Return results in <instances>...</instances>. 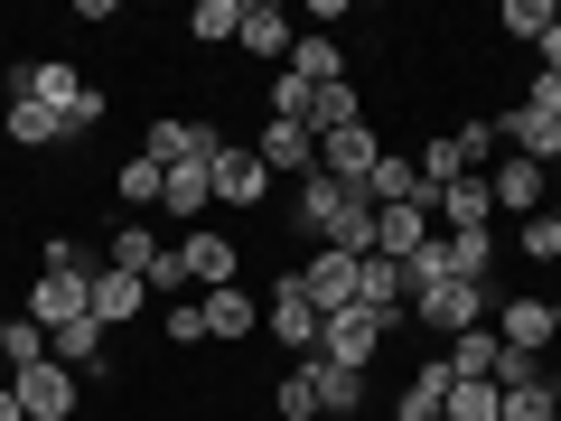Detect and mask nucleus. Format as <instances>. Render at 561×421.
I'll return each mask as SVG.
<instances>
[{
	"mask_svg": "<svg viewBox=\"0 0 561 421\" xmlns=\"http://www.w3.org/2000/svg\"><path fill=\"white\" fill-rule=\"evenodd\" d=\"M300 235L319 243V253H375V206H365V187L346 179H300Z\"/></svg>",
	"mask_w": 561,
	"mask_h": 421,
	"instance_id": "1",
	"label": "nucleus"
},
{
	"mask_svg": "<svg viewBox=\"0 0 561 421\" xmlns=\"http://www.w3.org/2000/svg\"><path fill=\"white\" fill-rule=\"evenodd\" d=\"M486 281H431V291H412V328H431V338H459V328H486Z\"/></svg>",
	"mask_w": 561,
	"mask_h": 421,
	"instance_id": "2",
	"label": "nucleus"
},
{
	"mask_svg": "<svg viewBox=\"0 0 561 421\" xmlns=\"http://www.w3.org/2000/svg\"><path fill=\"white\" fill-rule=\"evenodd\" d=\"M262 328H272V338L290 346V356H300V365L319 356V328H328V319H319V309H309V291H300V272H280L272 291H262Z\"/></svg>",
	"mask_w": 561,
	"mask_h": 421,
	"instance_id": "3",
	"label": "nucleus"
},
{
	"mask_svg": "<svg viewBox=\"0 0 561 421\" xmlns=\"http://www.w3.org/2000/svg\"><path fill=\"white\" fill-rule=\"evenodd\" d=\"M0 384L20 394V412H28V421H76V402H84V375H66L57 356L20 365V375H0Z\"/></svg>",
	"mask_w": 561,
	"mask_h": 421,
	"instance_id": "4",
	"label": "nucleus"
},
{
	"mask_svg": "<svg viewBox=\"0 0 561 421\" xmlns=\"http://www.w3.org/2000/svg\"><path fill=\"white\" fill-rule=\"evenodd\" d=\"M28 328H47L57 338L66 319H94V272H47L38 262V281H28V309H20Z\"/></svg>",
	"mask_w": 561,
	"mask_h": 421,
	"instance_id": "5",
	"label": "nucleus"
},
{
	"mask_svg": "<svg viewBox=\"0 0 561 421\" xmlns=\"http://www.w3.org/2000/svg\"><path fill=\"white\" fill-rule=\"evenodd\" d=\"M383 338H393V319H375V309L356 300V309H337V319L319 328V356H328V365H346V375H365V365L383 356Z\"/></svg>",
	"mask_w": 561,
	"mask_h": 421,
	"instance_id": "6",
	"label": "nucleus"
},
{
	"mask_svg": "<svg viewBox=\"0 0 561 421\" xmlns=\"http://www.w3.org/2000/svg\"><path fill=\"white\" fill-rule=\"evenodd\" d=\"M478 179H486V197H496V216H515V225L552 206V169H542V160H515V150H505V160L478 169Z\"/></svg>",
	"mask_w": 561,
	"mask_h": 421,
	"instance_id": "7",
	"label": "nucleus"
},
{
	"mask_svg": "<svg viewBox=\"0 0 561 421\" xmlns=\"http://www.w3.org/2000/svg\"><path fill=\"white\" fill-rule=\"evenodd\" d=\"M179 262H187L197 291H234V281H243V243L216 235V225H187V235H179Z\"/></svg>",
	"mask_w": 561,
	"mask_h": 421,
	"instance_id": "8",
	"label": "nucleus"
},
{
	"mask_svg": "<svg viewBox=\"0 0 561 421\" xmlns=\"http://www.w3.org/2000/svg\"><path fill=\"white\" fill-rule=\"evenodd\" d=\"M496 140L515 150V160H542V169H552V160H561V113H542V103H505V113H496Z\"/></svg>",
	"mask_w": 561,
	"mask_h": 421,
	"instance_id": "9",
	"label": "nucleus"
},
{
	"mask_svg": "<svg viewBox=\"0 0 561 421\" xmlns=\"http://www.w3.org/2000/svg\"><path fill=\"white\" fill-rule=\"evenodd\" d=\"M140 150H150L160 169H187V160H216V150H225V132H216V122L169 113V122H150V140H140Z\"/></svg>",
	"mask_w": 561,
	"mask_h": 421,
	"instance_id": "10",
	"label": "nucleus"
},
{
	"mask_svg": "<svg viewBox=\"0 0 561 421\" xmlns=\"http://www.w3.org/2000/svg\"><path fill=\"white\" fill-rule=\"evenodd\" d=\"M356 262H365V253H309V262H300V291H309V309H319V319L356 309Z\"/></svg>",
	"mask_w": 561,
	"mask_h": 421,
	"instance_id": "11",
	"label": "nucleus"
},
{
	"mask_svg": "<svg viewBox=\"0 0 561 421\" xmlns=\"http://www.w3.org/2000/svg\"><path fill=\"white\" fill-rule=\"evenodd\" d=\"M253 160L272 169H290V179H319V132H309V122H262V140H253Z\"/></svg>",
	"mask_w": 561,
	"mask_h": 421,
	"instance_id": "12",
	"label": "nucleus"
},
{
	"mask_svg": "<svg viewBox=\"0 0 561 421\" xmlns=\"http://www.w3.org/2000/svg\"><path fill=\"white\" fill-rule=\"evenodd\" d=\"M356 300L375 309V319H393V328L412 319V281H402L393 253H365V262H356Z\"/></svg>",
	"mask_w": 561,
	"mask_h": 421,
	"instance_id": "13",
	"label": "nucleus"
},
{
	"mask_svg": "<svg viewBox=\"0 0 561 421\" xmlns=\"http://www.w3.org/2000/svg\"><path fill=\"white\" fill-rule=\"evenodd\" d=\"M375 160H383L375 122H346V132L319 140V169H328V179H346V187H365V169H375Z\"/></svg>",
	"mask_w": 561,
	"mask_h": 421,
	"instance_id": "14",
	"label": "nucleus"
},
{
	"mask_svg": "<svg viewBox=\"0 0 561 421\" xmlns=\"http://www.w3.org/2000/svg\"><path fill=\"white\" fill-rule=\"evenodd\" d=\"M431 216H440V235H478V225H496V197H486V179L468 169V179H449L440 197H431Z\"/></svg>",
	"mask_w": 561,
	"mask_h": 421,
	"instance_id": "15",
	"label": "nucleus"
},
{
	"mask_svg": "<svg viewBox=\"0 0 561 421\" xmlns=\"http://www.w3.org/2000/svg\"><path fill=\"white\" fill-rule=\"evenodd\" d=\"M197 319H206V346H234V338H253V328H262V300L234 281V291H206Z\"/></svg>",
	"mask_w": 561,
	"mask_h": 421,
	"instance_id": "16",
	"label": "nucleus"
},
{
	"mask_svg": "<svg viewBox=\"0 0 561 421\" xmlns=\"http://www.w3.org/2000/svg\"><path fill=\"white\" fill-rule=\"evenodd\" d=\"M262 197H272V169H262L243 140H225L216 150V206H262Z\"/></svg>",
	"mask_w": 561,
	"mask_h": 421,
	"instance_id": "17",
	"label": "nucleus"
},
{
	"mask_svg": "<svg viewBox=\"0 0 561 421\" xmlns=\"http://www.w3.org/2000/svg\"><path fill=\"white\" fill-rule=\"evenodd\" d=\"M449 356H421L412 365V384H402V402H393V421H449Z\"/></svg>",
	"mask_w": 561,
	"mask_h": 421,
	"instance_id": "18",
	"label": "nucleus"
},
{
	"mask_svg": "<svg viewBox=\"0 0 561 421\" xmlns=\"http://www.w3.org/2000/svg\"><path fill=\"white\" fill-rule=\"evenodd\" d=\"M290 38H300V29H290V10H280V0H243V57H272V66H290Z\"/></svg>",
	"mask_w": 561,
	"mask_h": 421,
	"instance_id": "19",
	"label": "nucleus"
},
{
	"mask_svg": "<svg viewBox=\"0 0 561 421\" xmlns=\"http://www.w3.org/2000/svg\"><path fill=\"white\" fill-rule=\"evenodd\" d=\"M496 225H478V235H440V272L449 281H486V291H496Z\"/></svg>",
	"mask_w": 561,
	"mask_h": 421,
	"instance_id": "20",
	"label": "nucleus"
},
{
	"mask_svg": "<svg viewBox=\"0 0 561 421\" xmlns=\"http://www.w3.org/2000/svg\"><path fill=\"white\" fill-rule=\"evenodd\" d=\"M47 356H57L66 375H84V384H103V375H113V356H103V328H94V319H66L57 338H47Z\"/></svg>",
	"mask_w": 561,
	"mask_h": 421,
	"instance_id": "21",
	"label": "nucleus"
},
{
	"mask_svg": "<svg viewBox=\"0 0 561 421\" xmlns=\"http://www.w3.org/2000/svg\"><path fill=\"white\" fill-rule=\"evenodd\" d=\"M140 309H150V281L103 262V272H94V328H122V319H140Z\"/></svg>",
	"mask_w": 561,
	"mask_h": 421,
	"instance_id": "22",
	"label": "nucleus"
},
{
	"mask_svg": "<svg viewBox=\"0 0 561 421\" xmlns=\"http://www.w3.org/2000/svg\"><path fill=\"white\" fill-rule=\"evenodd\" d=\"M160 206H169L179 225H206V206H216V160H187V169H169Z\"/></svg>",
	"mask_w": 561,
	"mask_h": 421,
	"instance_id": "23",
	"label": "nucleus"
},
{
	"mask_svg": "<svg viewBox=\"0 0 561 421\" xmlns=\"http://www.w3.org/2000/svg\"><path fill=\"white\" fill-rule=\"evenodd\" d=\"M421 243H431V206H375V253L412 262Z\"/></svg>",
	"mask_w": 561,
	"mask_h": 421,
	"instance_id": "24",
	"label": "nucleus"
},
{
	"mask_svg": "<svg viewBox=\"0 0 561 421\" xmlns=\"http://www.w3.org/2000/svg\"><path fill=\"white\" fill-rule=\"evenodd\" d=\"M505 346H524V356H552V300H505V319H486Z\"/></svg>",
	"mask_w": 561,
	"mask_h": 421,
	"instance_id": "25",
	"label": "nucleus"
},
{
	"mask_svg": "<svg viewBox=\"0 0 561 421\" xmlns=\"http://www.w3.org/2000/svg\"><path fill=\"white\" fill-rule=\"evenodd\" d=\"M365 206H421V169H412V150H383V160L365 169Z\"/></svg>",
	"mask_w": 561,
	"mask_h": 421,
	"instance_id": "26",
	"label": "nucleus"
},
{
	"mask_svg": "<svg viewBox=\"0 0 561 421\" xmlns=\"http://www.w3.org/2000/svg\"><path fill=\"white\" fill-rule=\"evenodd\" d=\"M290 76L300 84H346V47L328 38V29H300V38H290Z\"/></svg>",
	"mask_w": 561,
	"mask_h": 421,
	"instance_id": "27",
	"label": "nucleus"
},
{
	"mask_svg": "<svg viewBox=\"0 0 561 421\" xmlns=\"http://www.w3.org/2000/svg\"><path fill=\"white\" fill-rule=\"evenodd\" d=\"M440 356H449V375H468V384H496V356H505V338H496V328H459V338H449Z\"/></svg>",
	"mask_w": 561,
	"mask_h": 421,
	"instance_id": "28",
	"label": "nucleus"
},
{
	"mask_svg": "<svg viewBox=\"0 0 561 421\" xmlns=\"http://www.w3.org/2000/svg\"><path fill=\"white\" fill-rule=\"evenodd\" d=\"M0 132H10V150H57V140H66V113H47V103H10Z\"/></svg>",
	"mask_w": 561,
	"mask_h": 421,
	"instance_id": "29",
	"label": "nucleus"
},
{
	"mask_svg": "<svg viewBox=\"0 0 561 421\" xmlns=\"http://www.w3.org/2000/svg\"><path fill=\"white\" fill-rule=\"evenodd\" d=\"M160 187H169V169H160V160H150V150H131V160H122V169H113V197H122V206H131V225H140V206H160Z\"/></svg>",
	"mask_w": 561,
	"mask_h": 421,
	"instance_id": "30",
	"label": "nucleus"
},
{
	"mask_svg": "<svg viewBox=\"0 0 561 421\" xmlns=\"http://www.w3.org/2000/svg\"><path fill=\"white\" fill-rule=\"evenodd\" d=\"M412 169H421V206L440 197V187H449V179H468V150H459V132H440V140H431V150H421V160H412Z\"/></svg>",
	"mask_w": 561,
	"mask_h": 421,
	"instance_id": "31",
	"label": "nucleus"
},
{
	"mask_svg": "<svg viewBox=\"0 0 561 421\" xmlns=\"http://www.w3.org/2000/svg\"><path fill=\"white\" fill-rule=\"evenodd\" d=\"M309 384H319V412H365V375H346V365L309 356Z\"/></svg>",
	"mask_w": 561,
	"mask_h": 421,
	"instance_id": "32",
	"label": "nucleus"
},
{
	"mask_svg": "<svg viewBox=\"0 0 561 421\" xmlns=\"http://www.w3.org/2000/svg\"><path fill=\"white\" fill-rule=\"evenodd\" d=\"M160 253H169V243L150 235V225H122V235L103 243V262H113V272H150V262H160Z\"/></svg>",
	"mask_w": 561,
	"mask_h": 421,
	"instance_id": "33",
	"label": "nucleus"
},
{
	"mask_svg": "<svg viewBox=\"0 0 561 421\" xmlns=\"http://www.w3.org/2000/svg\"><path fill=\"white\" fill-rule=\"evenodd\" d=\"M346 122H365V103H356V84H319V103H309V132H346Z\"/></svg>",
	"mask_w": 561,
	"mask_h": 421,
	"instance_id": "34",
	"label": "nucleus"
},
{
	"mask_svg": "<svg viewBox=\"0 0 561 421\" xmlns=\"http://www.w3.org/2000/svg\"><path fill=\"white\" fill-rule=\"evenodd\" d=\"M515 262H561V216H552V206L515 225Z\"/></svg>",
	"mask_w": 561,
	"mask_h": 421,
	"instance_id": "35",
	"label": "nucleus"
},
{
	"mask_svg": "<svg viewBox=\"0 0 561 421\" xmlns=\"http://www.w3.org/2000/svg\"><path fill=\"white\" fill-rule=\"evenodd\" d=\"M272 412L280 421H319V384H309V365H290V375L272 384Z\"/></svg>",
	"mask_w": 561,
	"mask_h": 421,
	"instance_id": "36",
	"label": "nucleus"
},
{
	"mask_svg": "<svg viewBox=\"0 0 561 421\" xmlns=\"http://www.w3.org/2000/svg\"><path fill=\"white\" fill-rule=\"evenodd\" d=\"M449 421H505V394H496V384H449Z\"/></svg>",
	"mask_w": 561,
	"mask_h": 421,
	"instance_id": "37",
	"label": "nucleus"
},
{
	"mask_svg": "<svg viewBox=\"0 0 561 421\" xmlns=\"http://www.w3.org/2000/svg\"><path fill=\"white\" fill-rule=\"evenodd\" d=\"M552 412H561V375L515 384V394H505V421H552Z\"/></svg>",
	"mask_w": 561,
	"mask_h": 421,
	"instance_id": "38",
	"label": "nucleus"
},
{
	"mask_svg": "<svg viewBox=\"0 0 561 421\" xmlns=\"http://www.w3.org/2000/svg\"><path fill=\"white\" fill-rule=\"evenodd\" d=\"M309 103H319V84H300L290 66H272V122H309Z\"/></svg>",
	"mask_w": 561,
	"mask_h": 421,
	"instance_id": "39",
	"label": "nucleus"
},
{
	"mask_svg": "<svg viewBox=\"0 0 561 421\" xmlns=\"http://www.w3.org/2000/svg\"><path fill=\"white\" fill-rule=\"evenodd\" d=\"M505 38L542 47V38H552V0H505Z\"/></svg>",
	"mask_w": 561,
	"mask_h": 421,
	"instance_id": "40",
	"label": "nucleus"
},
{
	"mask_svg": "<svg viewBox=\"0 0 561 421\" xmlns=\"http://www.w3.org/2000/svg\"><path fill=\"white\" fill-rule=\"evenodd\" d=\"M187 29H197L206 47H216V38H243V0H197V20H187Z\"/></svg>",
	"mask_w": 561,
	"mask_h": 421,
	"instance_id": "41",
	"label": "nucleus"
},
{
	"mask_svg": "<svg viewBox=\"0 0 561 421\" xmlns=\"http://www.w3.org/2000/svg\"><path fill=\"white\" fill-rule=\"evenodd\" d=\"M140 281H150V300H169V309H179V291H197V281H187V262H179V243H169V253L150 262Z\"/></svg>",
	"mask_w": 561,
	"mask_h": 421,
	"instance_id": "42",
	"label": "nucleus"
},
{
	"mask_svg": "<svg viewBox=\"0 0 561 421\" xmlns=\"http://www.w3.org/2000/svg\"><path fill=\"white\" fill-rule=\"evenodd\" d=\"M542 375H552V365L524 356V346H505V356H496V394H515V384H542Z\"/></svg>",
	"mask_w": 561,
	"mask_h": 421,
	"instance_id": "43",
	"label": "nucleus"
},
{
	"mask_svg": "<svg viewBox=\"0 0 561 421\" xmlns=\"http://www.w3.org/2000/svg\"><path fill=\"white\" fill-rule=\"evenodd\" d=\"M47 356V328H28V319H10V375H20V365H38Z\"/></svg>",
	"mask_w": 561,
	"mask_h": 421,
	"instance_id": "44",
	"label": "nucleus"
},
{
	"mask_svg": "<svg viewBox=\"0 0 561 421\" xmlns=\"http://www.w3.org/2000/svg\"><path fill=\"white\" fill-rule=\"evenodd\" d=\"M160 328H169V346H206V319H197V300H179Z\"/></svg>",
	"mask_w": 561,
	"mask_h": 421,
	"instance_id": "45",
	"label": "nucleus"
},
{
	"mask_svg": "<svg viewBox=\"0 0 561 421\" xmlns=\"http://www.w3.org/2000/svg\"><path fill=\"white\" fill-rule=\"evenodd\" d=\"M103 113H113V103H103V94H94V84H84V94H76V113H66V140H84V132H94V122H103Z\"/></svg>",
	"mask_w": 561,
	"mask_h": 421,
	"instance_id": "46",
	"label": "nucleus"
},
{
	"mask_svg": "<svg viewBox=\"0 0 561 421\" xmlns=\"http://www.w3.org/2000/svg\"><path fill=\"white\" fill-rule=\"evenodd\" d=\"M515 103H542V113H561V76H542V66H534V84H524Z\"/></svg>",
	"mask_w": 561,
	"mask_h": 421,
	"instance_id": "47",
	"label": "nucleus"
},
{
	"mask_svg": "<svg viewBox=\"0 0 561 421\" xmlns=\"http://www.w3.org/2000/svg\"><path fill=\"white\" fill-rule=\"evenodd\" d=\"M534 57H542V76H561V0H552V38H542Z\"/></svg>",
	"mask_w": 561,
	"mask_h": 421,
	"instance_id": "48",
	"label": "nucleus"
},
{
	"mask_svg": "<svg viewBox=\"0 0 561 421\" xmlns=\"http://www.w3.org/2000/svg\"><path fill=\"white\" fill-rule=\"evenodd\" d=\"M0 421H28V412H20V394H10V384H0Z\"/></svg>",
	"mask_w": 561,
	"mask_h": 421,
	"instance_id": "49",
	"label": "nucleus"
},
{
	"mask_svg": "<svg viewBox=\"0 0 561 421\" xmlns=\"http://www.w3.org/2000/svg\"><path fill=\"white\" fill-rule=\"evenodd\" d=\"M0 375H10V319H0Z\"/></svg>",
	"mask_w": 561,
	"mask_h": 421,
	"instance_id": "50",
	"label": "nucleus"
},
{
	"mask_svg": "<svg viewBox=\"0 0 561 421\" xmlns=\"http://www.w3.org/2000/svg\"><path fill=\"white\" fill-rule=\"evenodd\" d=\"M552 346H561V291H552Z\"/></svg>",
	"mask_w": 561,
	"mask_h": 421,
	"instance_id": "51",
	"label": "nucleus"
},
{
	"mask_svg": "<svg viewBox=\"0 0 561 421\" xmlns=\"http://www.w3.org/2000/svg\"><path fill=\"white\" fill-rule=\"evenodd\" d=\"M552 187H561V160H552Z\"/></svg>",
	"mask_w": 561,
	"mask_h": 421,
	"instance_id": "52",
	"label": "nucleus"
},
{
	"mask_svg": "<svg viewBox=\"0 0 561 421\" xmlns=\"http://www.w3.org/2000/svg\"><path fill=\"white\" fill-rule=\"evenodd\" d=\"M552 272H561V262H552Z\"/></svg>",
	"mask_w": 561,
	"mask_h": 421,
	"instance_id": "53",
	"label": "nucleus"
},
{
	"mask_svg": "<svg viewBox=\"0 0 561 421\" xmlns=\"http://www.w3.org/2000/svg\"><path fill=\"white\" fill-rule=\"evenodd\" d=\"M552 365H561V356H552Z\"/></svg>",
	"mask_w": 561,
	"mask_h": 421,
	"instance_id": "54",
	"label": "nucleus"
},
{
	"mask_svg": "<svg viewBox=\"0 0 561 421\" xmlns=\"http://www.w3.org/2000/svg\"><path fill=\"white\" fill-rule=\"evenodd\" d=\"M552 421H561V412H552Z\"/></svg>",
	"mask_w": 561,
	"mask_h": 421,
	"instance_id": "55",
	"label": "nucleus"
}]
</instances>
